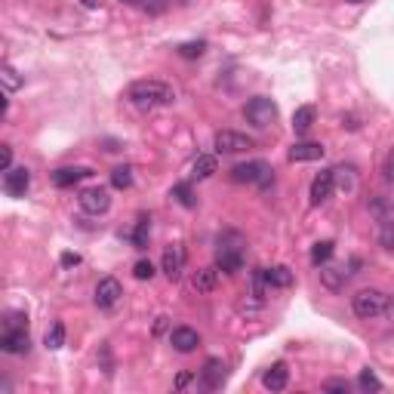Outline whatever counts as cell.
<instances>
[{
  "mask_svg": "<svg viewBox=\"0 0 394 394\" xmlns=\"http://www.w3.org/2000/svg\"><path fill=\"white\" fill-rule=\"evenodd\" d=\"M213 145L219 154H240V151H249L256 148V142L249 139L247 133H234V129H219L213 136Z\"/></svg>",
  "mask_w": 394,
  "mask_h": 394,
  "instance_id": "6",
  "label": "cell"
},
{
  "mask_svg": "<svg viewBox=\"0 0 394 394\" xmlns=\"http://www.w3.org/2000/svg\"><path fill=\"white\" fill-rule=\"evenodd\" d=\"M0 348L6 354H28L31 348V339H28V330H6L0 336Z\"/></svg>",
  "mask_w": 394,
  "mask_h": 394,
  "instance_id": "14",
  "label": "cell"
},
{
  "mask_svg": "<svg viewBox=\"0 0 394 394\" xmlns=\"http://www.w3.org/2000/svg\"><path fill=\"white\" fill-rule=\"evenodd\" d=\"M148 238H151V219H148V216H139V222H136V231H133V247L145 249L148 247Z\"/></svg>",
  "mask_w": 394,
  "mask_h": 394,
  "instance_id": "25",
  "label": "cell"
},
{
  "mask_svg": "<svg viewBox=\"0 0 394 394\" xmlns=\"http://www.w3.org/2000/svg\"><path fill=\"white\" fill-rule=\"evenodd\" d=\"M111 185L117 188V191H127L129 185H133V167H114V173H111Z\"/></svg>",
  "mask_w": 394,
  "mask_h": 394,
  "instance_id": "24",
  "label": "cell"
},
{
  "mask_svg": "<svg viewBox=\"0 0 394 394\" xmlns=\"http://www.w3.org/2000/svg\"><path fill=\"white\" fill-rule=\"evenodd\" d=\"M194 290L197 293H213L216 284H219V268H200V271L194 274Z\"/></svg>",
  "mask_w": 394,
  "mask_h": 394,
  "instance_id": "19",
  "label": "cell"
},
{
  "mask_svg": "<svg viewBox=\"0 0 394 394\" xmlns=\"http://www.w3.org/2000/svg\"><path fill=\"white\" fill-rule=\"evenodd\" d=\"M385 179L394 182V151H391L388 157H385Z\"/></svg>",
  "mask_w": 394,
  "mask_h": 394,
  "instance_id": "38",
  "label": "cell"
},
{
  "mask_svg": "<svg viewBox=\"0 0 394 394\" xmlns=\"http://www.w3.org/2000/svg\"><path fill=\"white\" fill-rule=\"evenodd\" d=\"M262 385H265L268 391H284L287 385H290V370H287V364H274L271 370H265Z\"/></svg>",
  "mask_w": 394,
  "mask_h": 394,
  "instance_id": "17",
  "label": "cell"
},
{
  "mask_svg": "<svg viewBox=\"0 0 394 394\" xmlns=\"http://www.w3.org/2000/svg\"><path fill=\"white\" fill-rule=\"evenodd\" d=\"M167 330V318H157V324H154V333H163Z\"/></svg>",
  "mask_w": 394,
  "mask_h": 394,
  "instance_id": "40",
  "label": "cell"
},
{
  "mask_svg": "<svg viewBox=\"0 0 394 394\" xmlns=\"http://www.w3.org/2000/svg\"><path fill=\"white\" fill-rule=\"evenodd\" d=\"M127 98L136 108H167L176 102V90L163 81H136L129 83Z\"/></svg>",
  "mask_w": 394,
  "mask_h": 394,
  "instance_id": "1",
  "label": "cell"
},
{
  "mask_svg": "<svg viewBox=\"0 0 394 394\" xmlns=\"http://www.w3.org/2000/svg\"><path fill=\"white\" fill-rule=\"evenodd\" d=\"M351 385L345 382V379H330V382H324V391H339V394H348Z\"/></svg>",
  "mask_w": 394,
  "mask_h": 394,
  "instance_id": "35",
  "label": "cell"
},
{
  "mask_svg": "<svg viewBox=\"0 0 394 394\" xmlns=\"http://www.w3.org/2000/svg\"><path fill=\"white\" fill-rule=\"evenodd\" d=\"M213 173H216V157L213 154H200V157H197L194 167H191L194 179H209Z\"/></svg>",
  "mask_w": 394,
  "mask_h": 394,
  "instance_id": "22",
  "label": "cell"
},
{
  "mask_svg": "<svg viewBox=\"0 0 394 394\" xmlns=\"http://www.w3.org/2000/svg\"><path fill=\"white\" fill-rule=\"evenodd\" d=\"M333 188H336V176H333V169H320V173L314 176V182H311V203L314 207H320V203L330 200Z\"/></svg>",
  "mask_w": 394,
  "mask_h": 394,
  "instance_id": "11",
  "label": "cell"
},
{
  "mask_svg": "<svg viewBox=\"0 0 394 394\" xmlns=\"http://www.w3.org/2000/svg\"><path fill=\"white\" fill-rule=\"evenodd\" d=\"M333 253H336V244L333 240H318V244L311 247V265H326V262L333 259Z\"/></svg>",
  "mask_w": 394,
  "mask_h": 394,
  "instance_id": "21",
  "label": "cell"
},
{
  "mask_svg": "<svg viewBox=\"0 0 394 394\" xmlns=\"http://www.w3.org/2000/svg\"><path fill=\"white\" fill-rule=\"evenodd\" d=\"M244 114H247V121L253 123V127L265 129V127H271V123L278 121V105H274L268 96H253L247 102Z\"/></svg>",
  "mask_w": 394,
  "mask_h": 394,
  "instance_id": "5",
  "label": "cell"
},
{
  "mask_svg": "<svg viewBox=\"0 0 394 394\" xmlns=\"http://www.w3.org/2000/svg\"><path fill=\"white\" fill-rule=\"evenodd\" d=\"M10 167H12V148L10 145H0V169L6 173Z\"/></svg>",
  "mask_w": 394,
  "mask_h": 394,
  "instance_id": "36",
  "label": "cell"
},
{
  "mask_svg": "<svg viewBox=\"0 0 394 394\" xmlns=\"http://www.w3.org/2000/svg\"><path fill=\"white\" fill-rule=\"evenodd\" d=\"M231 179L234 182H253L259 188H268L274 182V169L268 167L265 160H249V163H238L231 169Z\"/></svg>",
  "mask_w": 394,
  "mask_h": 394,
  "instance_id": "4",
  "label": "cell"
},
{
  "mask_svg": "<svg viewBox=\"0 0 394 394\" xmlns=\"http://www.w3.org/2000/svg\"><path fill=\"white\" fill-rule=\"evenodd\" d=\"M169 345L179 354H191L194 348L200 345V333H197L194 326H176V330L169 333Z\"/></svg>",
  "mask_w": 394,
  "mask_h": 394,
  "instance_id": "12",
  "label": "cell"
},
{
  "mask_svg": "<svg viewBox=\"0 0 394 394\" xmlns=\"http://www.w3.org/2000/svg\"><path fill=\"white\" fill-rule=\"evenodd\" d=\"M160 265H163V274H167L169 280H179L182 271H185V247H179V244L167 247L163 249Z\"/></svg>",
  "mask_w": 394,
  "mask_h": 394,
  "instance_id": "10",
  "label": "cell"
},
{
  "mask_svg": "<svg viewBox=\"0 0 394 394\" xmlns=\"http://www.w3.org/2000/svg\"><path fill=\"white\" fill-rule=\"evenodd\" d=\"M28 185H31L28 167H10V169L3 173V191L10 194V197H25Z\"/></svg>",
  "mask_w": 394,
  "mask_h": 394,
  "instance_id": "9",
  "label": "cell"
},
{
  "mask_svg": "<svg viewBox=\"0 0 394 394\" xmlns=\"http://www.w3.org/2000/svg\"><path fill=\"white\" fill-rule=\"evenodd\" d=\"M43 342H47V348H50V351H59V348L65 345V324H52V326H50V333H47V339H43Z\"/></svg>",
  "mask_w": 394,
  "mask_h": 394,
  "instance_id": "29",
  "label": "cell"
},
{
  "mask_svg": "<svg viewBox=\"0 0 394 394\" xmlns=\"http://www.w3.org/2000/svg\"><path fill=\"white\" fill-rule=\"evenodd\" d=\"M348 3H364V0H348Z\"/></svg>",
  "mask_w": 394,
  "mask_h": 394,
  "instance_id": "42",
  "label": "cell"
},
{
  "mask_svg": "<svg viewBox=\"0 0 394 394\" xmlns=\"http://www.w3.org/2000/svg\"><path fill=\"white\" fill-rule=\"evenodd\" d=\"M0 77H3V83H6V90H10V93H16V90L22 87V77H19V71L12 68V65H3Z\"/></svg>",
  "mask_w": 394,
  "mask_h": 394,
  "instance_id": "31",
  "label": "cell"
},
{
  "mask_svg": "<svg viewBox=\"0 0 394 394\" xmlns=\"http://www.w3.org/2000/svg\"><path fill=\"white\" fill-rule=\"evenodd\" d=\"M290 157L293 163H308V160H320L324 157V145L320 142H296V145L290 148Z\"/></svg>",
  "mask_w": 394,
  "mask_h": 394,
  "instance_id": "16",
  "label": "cell"
},
{
  "mask_svg": "<svg viewBox=\"0 0 394 394\" xmlns=\"http://www.w3.org/2000/svg\"><path fill=\"white\" fill-rule=\"evenodd\" d=\"M333 176H336L339 188H348V191L354 188V167H336V169H333Z\"/></svg>",
  "mask_w": 394,
  "mask_h": 394,
  "instance_id": "30",
  "label": "cell"
},
{
  "mask_svg": "<svg viewBox=\"0 0 394 394\" xmlns=\"http://www.w3.org/2000/svg\"><path fill=\"white\" fill-rule=\"evenodd\" d=\"M90 176H93V169L90 167H59L50 179H52V185L56 188H71V185H77V182L90 179Z\"/></svg>",
  "mask_w": 394,
  "mask_h": 394,
  "instance_id": "13",
  "label": "cell"
},
{
  "mask_svg": "<svg viewBox=\"0 0 394 394\" xmlns=\"http://www.w3.org/2000/svg\"><path fill=\"white\" fill-rule=\"evenodd\" d=\"M169 197H176V200H179L185 209H191L194 203H197V200H194V191H191V185H188V182H179V185H173Z\"/></svg>",
  "mask_w": 394,
  "mask_h": 394,
  "instance_id": "27",
  "label": "cell"
},
{
  "mask_svg": "<svg viewBox=\"0 0 394 394\" xmlns=\"http://www.w3.org/2000/svg\"><path fill=\"white\" fill-rule=\"evenodd\" d=\"M121 296H123V287L117 278H102L96 284V305L102 308V311H111V308L121 302Z\"/></svg>",
  "mask_w": 394,
  "mask_h": 394,
  "instance_id": "8",
  "label": "cell"
},
{
  "mask_svg": "<svg viewBox=\"0 0 394 394\" xmlns=\"http://www.w3.org/2000/svg\"><path fill=\"white\" fill-rule=\"evenodd\" d=\"M244 247L247 240L238 231H225L219 238V249H216V268L225 274H238L244 268Z\"/></svg>",
  "mask_w": 394,
  "mask_h": 394,
  "instance_id": "2",
  "label": "cell"
},
{
  "mask_svg": "<svg viewBox=\"0 0 394 394\" xmlns=\"http://www.w3.org/2000/svg\"><path fill=\"white\" fill-rule=\"evenodd\" d=\"M176 52H179L182 59H200L203 52H207V43L203 41H188V43H179Z\"/></svg>",
  "mask_w": 394,
  "mask_h": 394,
  "instance_id": "28",
  "label": "cell"
},
{
  "mask_svg": "<svg viewBox=\"0 0 394 394\" xmlns=\"http://www.w3.org/2000/svg\"><path fill=\"white\" fill-rule=\"evenodd\" d=\"M320 278H324V284L330 287V290H339V287H345L348 271H345V268H333V265H326L324 271H320Z\"/></svg>",
  "mask_w": 394,
  "mask_h": 394,
  "instance_id": "23",
  "label": "cell"
},
{
  "mask_svg": "<svg viewBox=\"0 0 394 394\" xmlns=\"http://www.w3.org/2000/svg\"><path fill=\"white\" fill-rule=\"evenodd\" d=\"M391 308V296L376 290V287H366V290H357L351 296V311L357 314L360 320H376L382 318Z\"/></svg>",
  "mask_w": 394,
  "mask_h": 394,
  "instance_id": "3",
  "label": "cell"
},
{
  "mask_svg": "<svg viewBox=\"0 0 394 394\" xmlns=\"http://www.w3.org/2000/svg\"><path fill=\"white\" fill-rule=\"evenodd\" d=\"M59 262H62V268H74V265H81V256L77 253H62V259Z\"/></svg>",
  "mask_w": 394,
  "mask_h": 394,
  "instance_id": "37",
  "label": "cell"
},
{
  "mask_svg": "<svg viewBox=\"0 0 394 394\" xmlns=\"http://www.w3.org/2000/svg\"><path fill=\"white\" fill-rule=\"evenodd\" d=\"M379 244L388 249V253H394V219L382 225V231H379Z\"/></svg>",
  "mask_w": 394,
  "mask_h": 394,
  "instance_id": "34",
  "label": "cell"
},
{
  "mask_svg": "<svg viewBox=\"0 0 394 394\" xmlns=\"http://www.w3.org/2000/svg\"><path fill=\"white\" fill-rule=\"evenodd\" d=\"M123 3H142V0H123Z\"/></svg>",
  "mask_w": 394,
  "mask_h": 394,
  "instance_id": "41",
  "label": "cell"
},
{
  "mask_svg": "<svg viewBox=\"0 0 394 394\" xmlns=\"http://www.w3.org/2000/svg\"><path fill=\"white\" fill-rule=\"evenodd\" d=\"M357 388L366 391V394H370V391H382V382H379V376L366 366V370H360V376H357Z\"/></svg>",
  "mask_w": 394,
  "mask_h": 394,
  "instance_id": "26",
  "label": "cell"
},
{
  "mask_svg": "<svg viewBox=\"0 0 394 394\" xmlns=\"http://www.w3.org/2000/svg\"><path fill=\"white\" fill-rule=\"evenodd\" d=\"M188 382H191V376H188V373H182V376L179 379H176V388H185V385Z\"/></svg>",
  "mask_w": 394,
  "mask_h": 394,
  "instance_id": "39",
  "label": "cell"
},
{
  "mask_svg": "<svg viewBox=\"0 0 394 394\" xmlns=\"http://www.w3.org/2000/svg\"><path fill=\"white\" fill-rule=\"evenodd\" d=\"M6 330H28V314H22V311H10L6 314Z\"/></svg>",
  "mask_w": 394,
  "mask_h": 394,
  "instance_id": "32",
  "label": "cell"
},
{
  "mask_svg": "<svg viewBox=\"0 0 394 394\" xmlns=\"http://www.w3.org/2000/svg\"><path fill=\"white\" fill-rule=\"evenodd\" d=\"M77 203H81L83 213L102 216V213H108V207H111V191H108V188H102V185L83 188V191L77 194Z\"/></svg>",
  "mask_w": 394,
  "mask_h": 394,
  "instance_id": "7",
  "label": "cell"
},
{
  "mask_svg": "<svg viewBox=\"0 0 394 394\" xmlns=\"http://www.w3.org/2000/svg\"><path fill=\"white\" fill-rule=\"evenodd\" d=\"M200 382H203V388H209V391L219 388V385L225 382V364H222L219 357H209L200 370Z\"/></svg>",
  "mask_w": 394,
  "mask_h": 394,
  "instance_id": "15",
  "label": "cell"
},
{
  "mask_svg": "<svg viewBox=\"0 0 394 394\" xmlns=\"http://www.w3.org/2000/svg\"><path fill=\"white\" fill-rule=\"evenodd\" d=\"M133 274H136V280H151V278H154V265H151V259H139V262H136Z\"/></svg>",
  "mask_w": 394,
  "mask_h": 394,
  "instance_id": "33",
  "label": "cell"
},
{
  "mask_svg": "<svg viewBox=\"0 0 394 394\" xmlns=\"http://www.w3.org/2000/svg\"><path fill=\"white\" fill-rule=\"evenodd\" d=\"M265 284L268 287H293V271L287 265H274V268H265Z\"/></svg>",
  "mask_w": 394,
  "mask_h": 394,
  "instance_id": "20",
  "label": "cell"
},
{
  "mask_svg": "<svg viewBox=\"0 0 394 394\" xmlns=\"http://www.w3.org/2000/svg\"><path fill=\"white\" fill-rule=\"evenodd\" d=\"M314 117H318L314 105H302V108H296V114H293V129H296L299 136H305L308 129L314 127Z\"/></svg>",
  "mask_w": 394,
  "mask_h": 394,
  "instance_id": "18",
  "label": "cell"
}]
</instances>
